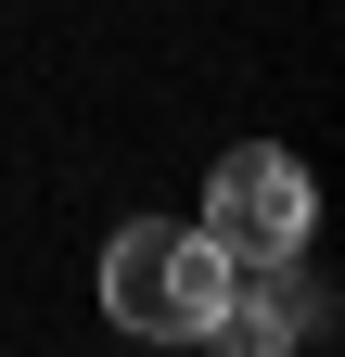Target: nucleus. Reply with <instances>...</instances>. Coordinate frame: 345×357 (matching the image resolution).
I'll use <instances>...</instances> for the list:
<instances>
[{
	"label": "nucleus",
	"mask_w": 345,
	"mask_h": 357,
	"mask_svg": "<svg viewBox=\"0 0 345 357\" xmlns=\"http://www.w3.org/2000/svg\"><path fill=\"white\" fill-rule=\"evenodd\" d=\"M218 294H230V255L192 217H128L103 243V319L141 332V344H205L218 332Z\"/></svg>",
	"instance_id": "nucleus-1"
},
{
	"label": "nucleus",
	"mask_w": 345,
	"mask_h": 357,
	"mask_svg": "<svg viewBox=\"0 0 345 357\" xmlns=\"http://www.w3.org/2000/svg\"><path fill=\"white\" fill-rule=\"evenodd\" d=\"M218 255H307L320 230V192H307V166H294L281 141H243L205 166V217H192Z\"/></svg>",
	"instance_id": "nucleus-2"
}]
</instances>
